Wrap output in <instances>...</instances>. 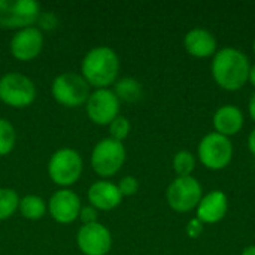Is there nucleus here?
I'll return each instance as SVG.
<instances>
[{"label": "nucleus", "instance_id": "nucleus-14", "mask_svg": "<svg viewBox=\"0 0 255 255\" xmlns=\"http://www.w3.org/2000/svg\"><path fill=\"white\" fill-rule=\"evenodd\" d=\"M87 200L88 205H91L97 211H112L121 205L123 196L117 184L108 179H99L88 187Z\"/></svg>", "mask_w": 255, "mask_h": 255}, {"label": "nucleus", "instance_id": "nucleus-25", "mask_svg": "<svg viewBox=\"0 0 255 255\" xmlns=\"http://www.w3.org/2000/svg\"><path fill=\"white\" fill-rule=\"evenodd\" d=\"M58 25V16L51 12V10H42L39 18H37V22H36V27L43 33V31H51L54 28H57Z\"/></svg>", "mask_w": 255, "mask_h": 255}, {"label": "nucleus", "instance_id": "nucleus-16", "mask_svg": "<svg viewBox=\"0 0 255 255\" xmlns=\"http://www.w3.org/2000/svg\"><path fill=\"white\" fill-rule=\"evenodd\" d=\"M214 128L215 133L230 137L238 134L244 127V114L235 105H224L218 108L214 114Z\"/></svg>", "mask_w": 255, "mask_h": 255}, {"label": "nucleus", "instance_id": "nucleus-7", "mask_svg": "<svg viewBox=\"0 0 255 255\" xmlns=\"http://www.w3.org/2000/svg\"><path fill=\"white\" fill-rule=\"evenodd\" d=\"M42 12L36 0H0V28L22 30L33 27Z\"/></svg>", "mask_w": 255, "mask_h": 255}, {"label": "nucleus", "instance_id": "nucleus-18", "mask_svg": "<svg viewBox=\"0 0 255 255\" xmlns=\"http://www.w3.org/2000/svg\"><path fill=\"white\" fill-rule=\"evenodd\" d=\"M112 91L115 93L120 102H126V103H136L143 96L142 84L136 78H131V76L118 78L117 82L114 84Z\"/></svg>", "mask_w": 255, "mask_h": 255}, {"label": "nucleus", "instance_id": "nucleus-29", "mask_svg": "<svg viewBox=\"0 0 255 255\" xmlns=\"http://www.w3.org/2000/svg\"><path fill=\"white\" fill-rule=\"evenodd\" d=\"M248 148H250L251 154L255 155V128L250 133V136H248Z\"/></svg>", "mask_w": 255, "mask_h": 255}, {"label": "nucleus", "instance_id": "nucleus-17", "mask_svg": "<svg viewBox=\"0 0 255 255\" xmlns=\"http://www.w3.org/2000/svg\"><path fill=\"white\" fill-rule=\"evenodd\" d=\"M185 51L197 58H206L215 55L217 52V39L215 36L205 28H193L184 37Z\"/></svg>", "mask_w": 255, "mask_h": 255}, {"label": "nucleus", "instance_id": "nucleus-31", "mask_svg": "<svg viewBox=\"0 0 255 255\" xmlns=\"http://www.w3.org/2000/svg\"><path fill=\"white\" fill-rule=\"evenodd\" d=\"M241 255H255V245H250V247H247V248L242 251V254Z\"/></svg>", "mask_w": 255, "mask_h": 255}, {"label": "nucleus", "instance_id": "nucleus-28", "mask_svg": "<svg viewBox=\"0 0 255 255\" xmlns=\"http://www.w3.org/2000/svg\"><path fill=\"white\" fill-rule=\"evenodd\" d=\"M248 112H250L251 120L255 121V93L251 96V99H250V102H248Z\"/></svg>", "mask_w": 255, "mask_h": 255}, {"label": "nucleus", "instance_id": "nucleus-24", "mask_svg": "<svg viewBox=\"0 0 255 255\" xmlns=\"http://www.w3.org/2000/svg\"><path fill=\"white\" fill-rule=\"evenodd\" d=\"M117 187H118L123 199L124 197H131V196H134L139 191V181L134 176L127 175V176H123L120 179V182L117 184Z\"/></svg>", "mask_w": 255, "mask_h": 255}, {"label": "nucleus", "instance_id": "nucleus-13", "mask_svg": "<svg viewBox=\"0 0 255 255\" xmlns=\"http://www.w3.org/2000/svg\"><path fill=\"white\" fill-rule=\"evenodd\" d=\"M81 208V197L72 188H58L48 200L49 217L63 226L75 223L79 217Z\"/></svg>", "mask_w": 255, "mask_h": 255}, {"label": "nucleus", "instance_id": "nucleus-27", "mask_svg": "<svg viewBox=\"0 0 255 255\" xmlns=\"http://www.w3.org/2000/svg\"><path fill=\"white\" fill-rule=\"evenodd\" d=\"M185 232H187V235H188L191 239H196V238H199V236L202 235V232H203V223L196 217V218H193V220L188 221Z\"/></svg>", "mask_w": 255, "mask_h": 255}, {"label": "nucleus", "instance_id": "nucleus-32", "mask_svg": "<svg viewBox=\"0 0 255 255\" xmlns=\"http://www.w3.org/2000/svg\"><path fill=\"white\" fill-rule=\"evenodd\" d=\"M253 49H254V54H255V39H254V43H253Z\"/></svg>", "mask_w": 255, "mask_h": 255}, {"label": "nucleus", "instance_id": "nucleus-1", "mask_svg": "<svg viewBox=\"0 0 255 255\" xmlns=\"http://www.w3.org/2000/svg\"><path fill=\"white\" fill-rule=\"evenodd\" d=\"M120 67L118 54L111 46L99 45L85 52L81 60L79 73L91 88H109L117 82Z\"/></svg>", "mask_w": 255, "mask_h": 255}, {"label": "nucleus", "instance_id": "nucleus-2", "mask_svg": "<svg viewBox=\"0 0 255 255\" xmlns=\"http://www.w3.org/2000/svg\"><path fill=\"white\" fill-rule=\"evenodd\" d=\"M250 69L251 64L248 57L242 51L232 46L217 51L211 66L214 81L227 91L242 88L248 81Z\"/></svg>", "mask_w": 255, "mask_h": 255}, {"label": "nucleus", "instance_id": "nucleus-10", "mask_svg": "<svg viewBox=\"0 0 255 255\" xmlns=\"http://www.w3.org/2000/svg\"><path fill=\"white\" fill-rule=\"evenodd\" d=\"M121 102L112 88L93 90L85 102V112L91 123L97 126H109L120 115Z\"/></svg>", "mask_w": 255, "mask_h": 255}, {"label": "nucleus", "instance_id": "nucleus-20", "mask_svg": "<svg viewBox=\"0 0 255 255\" xmlns=\"http://www.w3.org/2000/svg\"><path fill=\"white\" fill-rule=\"evenodd\" d=\"M19 196L13 188L0 187V221H6L15 215L19 206Z\"/></svg>", "mask_w": 255, "mask_h": 255}, {"label": "nucleus", "instance_id": "nucleus-9", "mask_svg": "<svg viewBox=\"0 0 255 255\" xmlns=\"http://www.w3.org/2000/svg\"><path fill=\"white\" fill-rule=\"evenodd\" d=\"M169 206L176 212H190L202 200V185L193 176H178L166 191Z\"/></svg>", "mask_w": 255, "mask_h": 255}, {"label": "nucleus", "instance_id": "nucleus-11", "mask_svg": "<svg viewBox=\"0 0 255 255\" xmlns=\"http://www.w3.org/2000/svg\"><path fill=\"white\" fill-rule=\"evenodd\" d=\"M76 245L84 255H108L112 248V233L100 221L85 224L76 232Z\"/></svg>", "mask_w": 255, "mask_h": 255}, {"label": "nucleus", "instance_id": "nucleus-22", "mask_svg": "<svg viewBox=\"0 0 255 255\" xmlns=\"http://www.w3.org/2000/svg\"><path fill=\"white\" fill-rule=\"evenodd\" d=\"M196 167V157L190 151H179L173 157V170L178 176H191Z\"/></svg>", "mask_w": 255, "mask_h": 255}, {"label": "nucleus", "instance_id": "nucleus-23", "mask_svg": "<svg viewBox=\"0 0 255 255\" xmlns=\"http://www.w3.org/2000/svg\"><path fill=\"white\" fill-rule=\"evenodd\" d=\"M109 137L118 142H123L124 139L128 137L130 131H131V123L127 117L124 115H118L109 126Z\"/></svg>", "mask_w": 255, "mask_h": 255}, {"label": "nucleus", "instance_id": "nucleus-26", "mask_svg": "<svg viewBox=\"0 0 255 255\" xmlns=\"http://www.w3.org/2000/svg\"><path fill=\"white\" fill-rule=\"evenodd\" d=\"M78 220L82 223V226L97 223L99 221V211L96 208H93L91 205H82Z\"/></svg>", "mask_w": 255, "mask_h": 255}, {"label": "nucleus", "instance_id": "nucleus-15", "mask_svg": "<svg viewBox=\"0 0 255 255\" xmlns=\"http://www.w3.org/2000/svg\"><path fill=\"white\" fill-rule=\"evenodd\" d=\"M227 209H229L227 196L220 190H214L208 196L202 197L197 206V218L203 224H215L226 217Z\"/></svg>", "mask_w": 255, "mask_h": 255}, {"label": "nucleus", "instance_id": "nucleus-30", "mask_svg": "<svg viewBox=\"0 0 255 255\" xmlns=\"http://www.w3.org/2000/svg\"><path fill=\"white\" fill-rule=\"evenodd\" d=\"M248 81L251 82V85L255 88V64L251 66V69H250V75H248Z\"/></svg>", "mask_w": 255, "mask_h": 255}, {"label": "nucleus", "instance_id": "nucleus-19", "mask_svg": "<svg viewBox=\"0 0 255 255\" xmlns=\"http://www.w3.org/2000/svg\"><path fill=\"white\" fill-rule=\"evenodd\" d=\"M19 214L28 221H39L48 212V202L37 194H25L19 199Z\"/></svg>", "mask_w": 255, "mask_h": 255}, {"label": "nucleus", "instance_id": "nucleus-3", "mask_svg": "<svg viewBox=\"0 0 255 255\" xmlns=\"http://www.w3.org/2000/svg\"><path fill=\"white\" fill-rule=\"evenodd\" d=\"M48 176L60 188H70L84 173L82 155L69 146L58 148L48 160Z\"/></svg>", "mask_w": 255, "mask_h": 255}, {"label": "nucleus", "instance_id": "nucleus-5", "mask_svg": "<svg viewBox=\"0 0 255 255\" xmlns=\"http://www.w3.org/2000/svg\"><path fill=\"white\" fill-rule=\"evenodd\" d=\"M37 87L34 81L21 72H6L0 76V102L15 108L24 109L36 102Z\"/></svg>", "mask_w": 255, "mask_h": 255}, {"label": "nucleus", "instance_id": "nucleus-4", "mask_svg": "<svg viewBox=\"0 0 255 255\" xmlns=\"http://www.w3.org/2000/svg\"><path fill=\"white\" fill-rule=\"evenodd\" d=\"M126 146L123 142L114 140L111 137L100 139L91 149L90 166L93 172L102 178L108 179L115 176L126 163Z\"/></svg>", "mask_w": 255, "mask_h": 255}, {"label": "nucleus", "instance_id": "nucleus-21", "mask_svg": "<svg viewBox=\"0 0 255 255\" xmlns=\"http://www.w3.org/2000/svg\"><path fill=\"white\" fill-rule=\"evenodd\" d=\"M16 145V130L12 121L0 117V157L9 155Z\"/></svg>", "mask_w": 255, "mask_h": 255}, {"label": "nucleus", "instance_id": "nucleus-8", "mask_svg": "<svg viewBox=\"0 0 255 255\" xmlns=\"http://www.w3.org/2000/svg\"><path fill=\"white\" fill-rule=\"evenodd\" d=\"M197 154L205 167L211 170H221L227 167L233 158V145L229 137L214 131L200 140Z\"/></svg>", "mask_w": 255, "mask_h": 255}, {"label": "nucleus", "instance_id": "nucleus-12", "mask_svg": "<svg viewBox=\"0 0 255 255\" xmlns=\"http://www.w3.org/2000/svg\"><path fill=\"white\" fill-rule=\"evenodd\" d=\"M43 45H45L43 33L36 25H33L13 33L9 42V51L15 60L28 63L40 55Z\"/></svg>", "mask_w": 255, "mask_h": 255}, {"label": "nucleus", "instance_id": "nucleus-6", "mask_svg": "<svg viewBox=\"0 0 255 255\" xmlns=\"http://www.w3.org/2000/svg\"><path fill=\"white\" fill-rule=\"evenodd\" d=\"M91 87L78 72H63L51 82V94L54 100L64 108L84 106Z\"/></svg>", "mask_w": 255, "mask_h": 255}]
</instances>
